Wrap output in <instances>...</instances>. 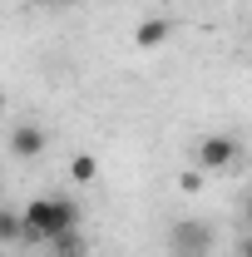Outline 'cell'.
Returning <instances> with one entry per match:
<instances>
[{"instance_id": "obj_8", "label": "cell", "mask_w": 252, "mask_h": 257, "mask_svg": "<svg viewBox=\"0 0 252 257\" xmlns=\"http://www.w3.org/2000/svg\"><path fill=\"white\" fill-rule=\"evenodd\" d=\"M0 242H20V213L0 208Z\"/></svg>"}, {"instance_id": "obj_1", "label": "cell", "mask_w": 252, "mask_h": 257, "mask_svg": "<svg viewBox=\"0 0 252 257\" xmlns=\"http://www.w3.org/2000/svg\"><path fill=\"white\" fill-rule=\"evenodd\" d=\"M79 227V208L69 198H30L20 208V242H55L60 232Z\"/></svg>"}, {"instance_id": "obj_2", "label": "cell", "mask_w": 252, "mask_h": 257, "mask_svg": "<svg viewBox=\"0 0 252 257\" xmlns=\"http://www.w3.org/2000/svg\"><path fill=\"white\" fill-rule=\"evenodd\" d=\"M237 159H242V149L232 134H203L193 149V168H203V173H237Z\"/></svg>"}, {"instance_id": "obj_4", "label": "cell", "mask_w": 252, "mask_h": 257, "mask_svg": "<svg viewBox=\"0 0 252 257\" xmlns=\"http://www.w3.org/2000/svg\"><path fill=\"white\" fill-rule=\"evenodd\" d=\"M10 154H15V159H40V154H45V128L40 124L10 128Z\"/></svg>"}, {"instance_id": "obj_10", "label": "cell", "mask_w": 252, "mask_h": 257, "mask_svg": "<svg viewBox=\"0 0 252 257\" xmlns=\"http://www.w3.org/2000/svg\"><path fill=\"white\" fill-rule=\"evenodd\" d=\"M242 257H252V232H247V237H242Z\"/></svg>"}, {"instance_id": "obj_11", "label": "cell", "mask_w": 252, "mask_h": 257, "mask_svg": "<svg viewBox=\"0 0 252 257\" xmlns=\"http://www.w3.org/2000/svg\"><path fill=\"white\" fill-rule=\"evenodd\" d=\"M35 5H74V0H35Z\"/></svg>"}, {"instance_id": "obj_3", "label": "cell", "mask_w": 252, "mask_h": 257, "mask_svg": "<svg viewBox=\"0 0 252 257\" xmlns=\"http://www.w3.org/2000/svg\"><path fill=\"white\" fill-rule=\"evenodd\" d=\"M168 252H173V257H208V252H213V227L203 223V218L173 223V232H168Z\"/></svg>"}, {"instance_id": "obj_13", "label": "cell", "mask_w": 252, "mask_h": 257, "mask_svg": "<svg viewBox=\"0 0 252 257\" xmlns=\"http://www.w3.org/2000/svg\"><path fill=\"white\" fill-rule=\"evenodd\" d=\"M247 40H252V30H247Z\"/></svg>"}, {"instance_id": "obj_5", "label": "cell", "mask_w": 252, "mask_h": 257, "mask_svg": "<svg viewBox=\"0 0 252 257\" xmlns=\"http://www.w3.org/2000/svg\"><path fill=\"white\" fill-rule=\"evenodd\" d=\"M168 35H173V25H168L163 15H149V20H139L134 45H139V50H163V45H168Z\"/></svg>"}, {"instance_id": "obj_6", "label": "cell", "mask_w": 252, "mask_h": 257, "mask_svg": "<svg viewBox=\"0 0 252 257\" xmlns=\"http://www.w3.org/2000/svg\"><path fill=\"white\" fill-rule=\"evenodd\" d=\"M69 178H74V183H94L99 178V159L94 154H74V159H69Z\"/></svg>"}, {"instance_id": "obj_7", "label": "cell", "mask_w": 252, "mask_h": 257, "mask_svg": "<svg viewBox=\"0 0 252 257\" xmlns=\"http://www.w3.org/2000/svg\"><path fill=\"white\" fill-rule=\"evenodd\" d=\"M55 257H84V237H79V227L55 237Z\"/></svg>"}, {"instance_id": "obj_9", "label": "cell", "mask_w": 252, "mask_h": 257, "mask_svg": "<svg viewBox=\"0 0 252 257\" xmlns=\"http://www.w3.org/2000/svg\"><path fill=\"white\" fill-rule=\"evenodd\" d=\"M203 178H208L203 168H183V173H178V193H198V188H203Z\"/></svg>"}, {"instance_id": "obj_12", "label": "cell", "mask_w": 252, "mask_h": 257, "mask_svg": "<svg viewBox=\"0 0 252 257\" xmlns=\"http://www.w3.org/2000/svg\"><path fill=\"white\" fill-rule=\"evenodd\" d=\"M247 223H252V193H247Z\"/></svg>"}]
</instances>
